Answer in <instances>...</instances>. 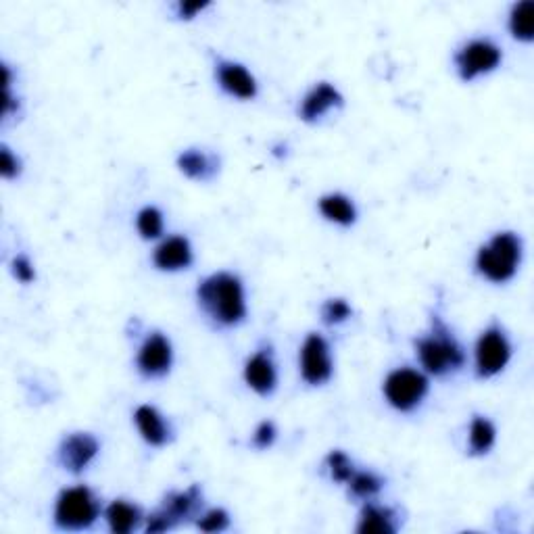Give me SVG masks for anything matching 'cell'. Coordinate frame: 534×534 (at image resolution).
<instances>
[{
    "instance_id": "ba28073f",
    "label": "cell",
    "mask_w": 534,
    "mask_h": 534,
    "mask_svg": "<svg viewBox=\"0 0 534 534\" xmlns=\"http://www.w3.org/2000/svg\"><path fill=\"white\" fill-rule=\"evenodd\" d=\"M174 361H176V353H174L172 338L161 330H151L144 334V338L138 345L136 357H134L136 372L142 380L155 382V380L167 378L169 374H172Z\"/></svg>"
},
{
    "instance_id": "e0dca14e",
    "label": "cell",
    "mask_w": 534,
    "mask_h": 534,
    "mask_svg": "<svg viewBox=\"0 0 534 534\" xmlns=\"http://www.w3.org/2000/svg\"><path fill=\"white\" fill-rule=\"evenodd\" d=\"M401 528V514L397 507L374 501L361 503L357 532L359 534H395Z\"/></svg>"
},
{
    "instance_id": "44dd1931",
    "label": "cell",
    "mask_w": 534,
    "mask_h": 534,
    "mask_svg": "<svg viewBox=\"0 0 534 534\" xmlns=\"http://www.w3.org/2000/svg\"><path fill=\"white\" fill-rule=\"evenodd\" d=\"M497 445V426L491 418L474 414L468 428V445L466 453L470 457H487Z\"/></svg>"
},
{
    "instance_id": "3957f363",
    "label": "cell",
    "mask_w": 534,
    "mask_h": 534,
    "mask_svg": "<svg viewBox=\"0 0 534 534\" xmlns=\"http://www.w3.org/2000/svg\"><path fill=\"white\" fill-rule=\"evenodd\" d=\"M524 259V240L512 230L493 234L476 251V274L491 284H509L516 276Z\"/></svg>"
},
{
    "instance_id": "ffe728a7",
    "label": "cell",
    "mask_w": 534,
    "mask_h": 534,
    "mask_svg": "<svg viewBox=\"0 0 534 534\" xmlns=\"http://www.w3.org/2000/svg\"><path fill=\"white\" fill-rule=\"evenodd\" d=\"M318 211L326 222L341 226V228H353L359 220L357 205L345 192H328L318 199Z\"/></svg>"
},
{
    "instance_id": "9c48e42d",
    "label": "cell",
    "mask_w": 534,
    "mask_h": 534,
    "mask_svg": "<svg viewBox=\"0 0 534 534\" xmlns=\"http://www.w3.org/2000/svg\"><path fill=\"white\" fill-rule=\"evenodd\" d=\"M299 376L311 388H322L332 380V347L322 332H309L299 347Z\"/></svg>"
},
{
    "instance_id": "6da1fadb",
    "label": "cell",
    "mask_w": 534,
    "mask_h": 534,
    "mask_svg": "<svg viewBox=\"0 0 534 534\" xmlns=\"http://www.w3.org/2000/svg\"><path fill=\"white\" fill-rule=\"evenodd\" d=\"M197 305L215 330L240 328L249 318L247 286L234 272H215L205 276L194 290Z\"/></svg>"
},
{
    "instance_id": "7c38bea8",
    "label": "cell",
    "mask_w": 534,
    "mask_h": 534,
    "mask_svg": "<svg viewBox=\"0 0 534 534\" xmlns=\"http://www.w3.org/2000/svg\"><path fill=\"white\" fill-rule=\"evenodd\" d=\"M215 82L224 94L236 101H255L259 94L257 78L251 74L249 67L232 59L215 61Z\"/></svg>"
},
{
    "instance_id": "5bb4252c",
    "label": "cell",
    "mask_w": 534,
    "mask_h": 534,
    "mask_svg": "<svg viewBox=\"0 0 534 534\" xmlns=\"http://www.w3.org/2000/svg\"><path fill=\"white\" fill-rule=\"evenodd\" d=\"M345 96L341 94L334 84L330 82H318L313 84L307 94L301 99L297 115L303 124H318L332 109H343Z\"/></svg>"
},
{
    "instance_id": "4316f807",
    "label": "cell",
    "mask_w": 534,
    "mask_h": 534,
    "mask_svg": "<svg viewBox=\"0 0 534 534\" xmlns=\"http://www.w3.org/2000/svg\"><path fill=\"white\" fill-rule=\"evenodd\" d=\"M194 524L201 532H224L230 528L232 518L224 507H211L207 512H201Z\"/></svg>"
},
{
    "instance_id": "7402d4cb",
    "label": "cell",
    "mask_w": 534,
    "mask_h": 534,
    "mask_svg": "<svg viewBox=\"0 0 534 534\" xmlns=\"http://www.w3.org/2000/svg\"><path fill=\"white\" fill-rule=\"evenodd\" d=\"M507 30L520 44L534 42V0H520L509 7Z\"/></svg>"
},
{
    "instance_id": "5b68a950",
    "label": "cell",
    "mask_w": 534,
    "mask_h": 534,
    "mask_svg": "<svg viewBox=\"0 0 534 534\" xmlns=\"http://www.w3.org/2000/svg\"><path fill=\"white\" fill-rule=\"evenodd\" d=\"M430 395V376L418 368L399 366L386 374L382 397L397 414H414Z\"/></svg>"
},
{
    "instance_id": "1f68e13d",
    "label": "cell",
    "mask_w": 534,
    "mask_h": 534,
    "mask_svg": "<svg viewBox=\"0 0 534 534\" xmlns=\"http://www.w3.org/2000/svg\"><path fill=\"white\" fill-rule=\"evenodd\" d=\"M21 111V103L17 96L11 92V88H5L3 92V119H11V117H17Z\"/></svg>"
},
{
    "instance_id": "ac0fdd59",
    "label": "cell",
    "mask_w": 534,
    "mask_h": 534,
    "mask_svg": "<svg viewBox=\"0 0 534 534\" xmlns=\"http://www.w3.org/2000/svg\"><path fill=\"white\" fill-rule=\"evenodd\" d=\"M176 165L180 169V174H184L188 180L207 184L215 180L217 174H220L222 159L211 151L190 147V149L180 151V155L176 157Z\"/></svg>"
},
{
    "instance_id": "f546056e",
    "label": "cell",
    "mask_w": 534,
    "mask_h": 534,
    "mask_svg": "<svg viewBox=\"0 0 534 534\" xmlns=\"http://www.w3.org/2000/svg\"><path fill=\"white\" fill-rule=\"evenodd\" d=\"M11 274H13V278L17 282L26 284V286L32 284V282H36V267H34L32 259L28 255H23V253H19V255L13 257V261H11Z\"/></svg>"
},
{
    "instance_id": "52a82bcc",
    "label": "cell",
    "mask_w": 534,
    "mask_h": 534,
    "mask_svg": "<svg viewBox=\"0 0 534 534\" xmlns=\"http://www.w3.org/2000/svg\"><path fill=\"white\" fill-rule=\"evenodd\" d=\"M503 63V48L491 38H472L457 48L453 55V65L457 78L466 84L489 76Z\"/></svg>"
},
{
    "instance_id": "d6986e66",
    "label": "cell",
    "mask_w": 534,
    "mask_h": 534,
    "mask_svg": "<svg viewBox=\"0 0 534 534\" xmlns=\"http://www.w3.org/2000/svg\"><path fill=\"white\" fill-rule=\"evenodd\" d=\"M103 518H105V522L113 534H132L136 530H142L144 520H147V516L142 514L140 505H136L128 499L111 501L105 507Z\"/></svg>"
},
{
    "instance_id": "83f0119b",
    "label": "cell",
    "mask_w": 534,
    "mask_h": 534,
    "mask_svg": "<svg viewBox=\"0 0 534 534\" xmlns=\"http://www.w3.org/2000/svg\"><path fill=\"white\" fill-rule=\"evenodd\" d=\"M278 441V426L274 420H261L251 436V447L257 451L272 449Z\"/></svg>"
},
{
    "instance_id": "8fae6325",
    "label": "cell",
    "mask_w": 534,
    "mask_h": 534,
    "mask_svg": "<svg viewBox=\"0 0 534 534\" xmlns=\"http://www.w3.org/2000/svg\"><path fill=\"white\" fill-rule=\"evenodd\" d=\"M242 378H245V384L251 388V391L261 397V399H270L278 391V363L274 357V347L272 343L263 341L245 361V368H242Z\"/></svg>"
},
{
    "instance_id": "cb8c5ba5",
    "label": "cell",
    "mask_w": 534,
    "mask_h": 534,
    "mask_svg": "<svg viewBox=\"0 0 534 534\" xmlns=\"http://www.w3.org/2000/svg\"><path fill=\"white\" fill-rule=\"evenodd\" d=\"M136 230L142 240H161L165 236V215L155 205H144L136 213Z\"/></svg>"
},
{
    "instance_id": "f1b7e54d",
    "label": "cell",
    "mask_w": 534,
    "mask_h": 534,
    "mask_svg": "<svg viewBox=\"0 0 534 534\" xmlns=\"http://www.w3.org/2000/svg\"><path fill=\"white\" fill-rule=\"evenodd\" d=\"M23 172V161L17 153H13L7 144H3L0 147V176H3V180L11 182V180H17Z\"/></svg>"
},
{
    "instance_id": "2e32d148",
    "label": "cell",
    "mask_w": 534,
    "mask_h": 534,
    "mask_svg": "<svg viewBox=\"0 0 534 534\" xmlns=\"http://www.w3.org/2000/svg\"><path fill=\"white\" fill-rule=\"evenodd\" d=\"M159 507L174 522L176 528L197 520L203 509V487L201 484H190L184 491H169Z\"/></svg>"
},
{
    "instance_id": "8992f818",
    "label": "cell",
    "mask_w": 534,
    "mask_h": 534,
    "mask_svg": "<svg viewBox=\"0 0 534 534\" xmlns=\"http://www.w3.org/2000/svg\"><path fill=\"white\" fill-rule=\"evenodd\" d=\"M514 357V345L499 320L480 332L474 345V374L478 380H493L505 372Z\"/></svg>"
},
{
    "instance_id": "484cf974",
    "label": "cell",
    "mask_w": 534,
    "mask_h": 534,
    "mask_svg": "<svg viewBox=\"0 0 534 534\" xmlns=\"http://www.w3.org/2000/svg\"><path fill=\"white\" fill-rule=\"evenodd\" d=\"M326 468H328L332 482H336V484H347L349 478L357 470L353 464V459L343 449H332L326 455Z\"/></svg>"
},
{
    "instance_id": "4fadbf2b",
    "label": "cell",
    "mask_w": 534,
    "mask_h": 534,
    "mask_svg": "<svg viewBox=\"0 0 534 534\" xmlns=\"http://www.w3.org/2000/svg\"><path fill=\"white\" fill-rule=\"evenodd\" d=\"M155 270L163 274H178L190 270L194 265V249L188 236L184 234H169L163 236L151 255Z\"/></svg>"
},
{
    "instance_id": "603a6c76",
    "label": "cell",
    "mask_w": 534,
    "mask_h": 534,
    "mask_svg": "<svg viewBox=\"0 0 534 534\" xmlns=\"http://www.w3.org/2000/svg\"><path fill=\"white\" fill-rule=\"evenodd\" d=\"M345 487L349 499H353L355 503H366L374 501L382 493V489L386 487V478H382L374 470H355Z\"/></svg>"
},
{
    "instance_id": "7a4b0ae2",
    "label": "cell",
    "mask_w": 534,
    "mask_h": 534,
    "mask_svg": "<svg viewBox=\"0 0 534 534\" xmlns=\"http://www.w3.org/2000/svg\"><path fill=\"white\" fill-rule=\"evenodd\" d=\"M422 372L430 378H453L466 368L468 353L439 311L430 313L428 330L414 341Z\"/></svg>"
},
{
    "instance_id": "4dcf8cb0",
    "label": "cell",
    "mask_w": 534,
    "mask_h": 534,
    "mask_svg": "<svg viewBox=\"0 0 534 534\" xmlns=\"http://www.w3.org/2000/svg\"><path fill=\"white\" fill-rule=\"evenodd\" d=\"M209 7H211V3H186V0H180V3L172 5V13L178 21H192Z\"/></svg>"
},
{
    "instance_id": "30bf717a",
    "label": "cell",
    "mask_w": 534,
    "mask_h": 534,
    "mask_svg": "<svg viewBox=\"0 0 534 534\" xmlns=\"http://www.w3.org/2000/svg\"><path fill=\"white\" fill-rule=\"evenodd\" d=\"M101 453V441L99 436L86 432V430H76L65 434L57 445V466L71 474V476H82Z\"/></svg>"
},
{
    "instance_id": "d4e9b609",
    "label": "cell",
    "mask_w": 534,
    "mask_h": 534,
    "mask_svg": "<svg viewBox=\"0 0 534 534\" xmlns=\"http://www.w3.org/2000/svg\"><path fill=\"white\" fill-rule=\"evenodd\" d=\"M353 307L347 299L343 297H332V299H326L320 307V320L324 326L328 328H338L347 324L351 318H353Z\"/></svg>"
},
{
    "instance_id": "9a60e30c",
    "label": "cell",
    "mask_w": 534,
    "mask_h": 534,
    "mask_svg": "<svg viewBox=\"0 0 534 534\" xmlns=\"http://www.w3.org/2000/svg\"><path fill=\"white\" fill-rule=\"evenodd\" d=\"M134 424L140 439L153 449H163L172 445L176 439V430L169 420L161 414L155 405L142 403L134 409Z\"/></svg>"
},
{
    "instance_id": "277c9868",
    "label": "cell",
    "mask_w": 534,
    "mask_h": 534,
    "mask_svg": "<svg viewBox=\"0 0 534 534\" xmlns=\"http://www.w3.org/2000/svg\"><path fill=\"white\" fill-rule=\"evenodd\" d=\"M103 503L86 484L59 491L53 509V524L61 532H86L103 516Z\"/></svg>"
}]
</instances>
